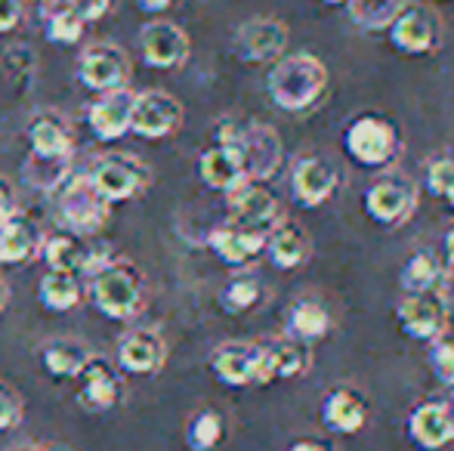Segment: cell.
Here are the masks:
<instances>
[{
  "mask_svg": "<svg viewBox=\"0 0 454 451\" xmlns=\"http://www.w3.org/2000/svg\"><path fill=\"white\" fill-rule=\"evenodd\" d=\"M287 451H328L322 446V442H316V439H300V442H294Z\"/></svg>",
  "mask_w": 454,
  "mask_h": 451,
  "instance_id": "obj_46",
  "label": "cell"
},
{
  "mask_svg": "<svg viewBox=\"0 0 454 451\" xmlns=\"http://www.w3.org/2000/svg\"><path fill=\"white\" fill-rule=\"evenodd\" d=\"M389 41L399 53L405 56H427L439 47V37H442V28H439V16L427 6L408 4L399 16L389 22Z\"/></svg>",
  "mask_w": 454,
  "mask_h": 451,
  "instance_id": "obj_14",
  "label": "cell"
},
{
  "mask_svg": "<svg viewBox=\"0 0 454 451\" xmlns=\"http://www.w3.org/2000/svg\"><path fill=\"white\" fill-rule=\"evenodd\" d=\"M322 4H347V0H322Z\"/></svg>",
  "mask_w": 454,
  "mask_h": 451,
  "instance_id": "obj_52",
  "label": "cell"
},
{
  "mask_svg": "<svg viewBox=\"0 0 454 451\" xmlns=\"http://www.w3.org/2000/svg\"><path fill=\"white\" fill-rule=\"evenodd\" d=\"M414 205H418L414 183H408L405 176H395V174L380 176L364 192V214L383 229H395L405 223L414 214Z\"/></svg>",
  "mask_w": 454,
  "mask_h": 451,
  "instance_id": "obj_8",
  "label": "cell"
},
{
  "mask_svg": "<svg viewBox=\"0 0 454 451\" xmlns=\"http://www.w3.org/2000/svg\"><path fill=\"white\" fill-rule=\"evenodd\" d=\"M210 371L226 386H263V346L226 340L210 353Z\"/></svg>",
  "mask_w": 454,
  "mask_h": 451,
  "instance_id": "obj_9",
  "label": "cell"
},
{
  "mask_svg": "<svg viewBox=\"0 0 454 451\" xmlns=\"http://www.w3.org/2000/svg\"><path fill=\"white\" fill-rule=\"evenodd\" d=\"M74 174L72 158H41V155H28L22 167V176L31 189L37 192H59L66 186V180Z\"/></svg>",
  "mask_w": 454,
  "mask_h": 451,
  "instance_id": "obj_33",
  "label": "cell"
},
{
  "mask_svg": "<svg viewBox=\"0 0 454 451\" xmlns=\"http://www.w3.org/2000/svg\"><path fill=\"white\" fill-rule=\"evenodd\" d=\"M6 300H10V284H6V278L0 276V313H4Z\"/></svg>",
  "mask_w": 454,
  "mask_h": 451,
  "instance_id": "obj_48",
  "label": "cell"
},
{
  "mask_svg": "<svg viewBox=\"0 0 454 451\" xmlns=\"http://www.w3.org/2000/svg\"><path fill=\"white\" fill-rule=\"evenodd\" d=\"M22 421V399L0 384V430H12Z\"/></svg>",
  "mask_w": 454,
  "mask_h": 451,
  "instance_id": "obj_41",
  "label": "cell"
},
{
  "mask_svg": "<svg viewBox=\"0 0 454 451\" xmlns=\"http://www.w3.org/2000/svg\"><path fill=\"white\" fill-rule=\"evenodd\" d=\"M235 56L245 62H272L287 50V25L281 19L260 16L235 31Z\"/></svg>",
  "mask_w": 454,
  "mask_h": 451,
  "instance_id": "obj_17",
  "label": "cell"
},
{
  "mask_svg": "<svg viewBox=\"0 0 454 451\" xmlns=\"http://www.w3.org/2000/svg\"><path fill=\"white\" fill-rule=\"evenodd\" d=\"M90 291L96 309L112 322H133L149 303L143 269L130 260H106L93 272Z\"/></svg>",
  "mask_w": 454,
  "mask_h": 451,
  "instance_id": "obj_1",
  "label": "cell"
},
{
  "mask_svg": "<svg viewBox=\"0 0 454 451\" xmlns=\"http://www.w3.org/2000/svg\"><path fill=\"white\" fill-rule=\"evenodd\" d=\"M168 362V343L155 328L127 331L118 340V365L127 374H158Z\"/></svg>",
  "mask_w": 454,
  "mask_h": 451,
  "instance_id": "obj_21",
  "label": "cell"
},
{
  "mask_svg": "<svg viewBox=\"0 0 454 451\" xmlns=\"http://www.w3.org/2000/svg\"><path fill=\"white\" fill-rule=\"evenodd\" d=\"M130 72L133 66L127 50L112 41H96L78 56V81L93 93L121 90L130 84Z\"/></svg>",
  "mask_w": 454,
  "mask_h": 451,
  "instance_id": "obj_5",
  "label": "cell"
},
{
  "mask_svg": "<svg viewBox=\"0 0 454 451\" xmlns=\"http://www.w3.org/2000/svg\"><path fill=\"white\" fill-rule=\"evenodd\" d=\"M454 186V158H436V161L427 167V189L439 198H449Z\"/></svg>",
  "mask_w": 454,
  "mask_h": 451,
  "instance_id": "obj_39",
  "label": "cell"
},
{
  "mask_svg": "<svg viewBox=\"0 0 454 451\" xmlns=\"http://www.w3.org/2000/svg\"><path fill=\"white\" fill-rule=\"evenodd\" d=\"M139 53L149 68L170 72V68H183L189 62L192 41L170 19H152L139 28Z\"/></svg>",
  "mask_w": 454,
  "mask_h": 451,
  "instance_id": "obj_11",
  "label": "cell"
},
{
  "mask_svg": "<svg viewBox=\"0 0 454 451\" xmlns=\"http://www.w3.org/2000/svg\"><path fill=\"white\" fill-rule=\"evenodd\" d=\"M12 211H16V189L0 176V220H6Z\"/></svg>",
  "mask_w": 454,
  "mask_h": 451,
  "instance_id": "obj_44",
  "label": "cell"
},
{
  "mask_svg": "<svg viewBox=\"0 0 454 451\" xmlns=\"http://www.w3.org/2000/svg\"><path fill=\"white\" fill-rule=\"evenodd\" d=\"M130 109H133V90H127V87L99 93L87 105V127L93 130L96 139L114 143L124 133H130Z\"/></svg>",
  "mask_w": 454,
  "mask_h": 451,
  "instance_id": "obj_20",
  "label": "cell"
},
{
  "mask_svg": "<svg viewBox=\"0 0 454 451\" xmlns=\"http://www.w3.org/2000/svg\"><path fill=\"white\" fill-rule=\"evenodd\" d=\"M408 436H411L414 446L436 451L445 448L449 442H454V427H451V415L445 408V402H424L411 411L408 417Z\"/></svg>",
  "mask_w": 454,
  "mask_h": 451,
  "instance_id": "obj_27",
  "label": "cell"
},
{
  "mask_svg": "<svg viewBox=\"0 0 454 451\" xmlns=\"http://www.w3.org/2000/svg\"><path fill=\"white\" fill-rule=\"evenodd\" d=\"M28 145L31 155L41 158H74V133L66 114L59 112H37L28 121Z\"/></svg>",
  "mask_w": 454,
  "mask_h": 451,
  "instance_id": "obj_23",
  "label": "cell"
},
{
  "mask_svg": "<svg viewBox=\"0 0 454 451\" xmlns=\"http://www.w3.org/2000/svg\"><path fill=\"white\" fill-rule=\"evenodd\" d=\"M442 253H445V260H449V266L454 269V229H449L445 232V241H442Z\"/></svg>",
  "mask_w": 454,
  "mask_h": 451,
  "instance_id": "obj_47",
  "label": "cell"
},
{
  "mask_svg": "<svg viewBox=\"0 0 454 451\" xmlns=\"http://www.w3.org/2000/svg\"><path fill=\"white\" fill-rule=\"evenodd\" d=\"M87 180L108 205L118 201H130L143 195L152 183V170L137 155H124V152H108V155L96 158L87 170Z\"/></svg>",
  "mask_w": 454,
  "mask_h": 451,
  "instance_id": "obj_4",
  "label": "cell"
},
{
  "mask_svg": "<svg viewBox=\"0 0 454 451\" xmlns=\"http://www.w3.org/2000/svg\"><path fill=\"white\" fill-rule=\"evenodd\" d=\"M183 124V103L168 90H143L133 93L130 133L143 139H164L176 133Z\"/></svg>",
  "mask_w": 454,
  "mask_h": 451,
  "instance_id": "obj_10",
  "label": "cell"
},
{
  "mask_svg": "<svg viewBox=\"0 0 454 451\" xmlns=\"http://www.w3.org/2000/svg\"><path fill=\"white\" fill-rule=\"evenodd\" d=\"M90 349L84 346V343L78 340H47L41 346V365L43 371L50 374V377L56 380H72L78 377V371L87 365V359H90Z\"/></svg>",
  "mask_w": 454,
  "mask_h": 451,
  "instance_id": "obj_30",
  "label": "cell"
},
{
  "mask_svg": "<svg viewBox=\"0 0 454 451\" xmlns=\"http://www.w3.org/2000/svg\"><path fill=\"white\" fill-rule=\"evenodd\" d=\"M220 300H223V309L232 315L251 313V309H257V303L263 300V284H260V278L251 276V272H239V276L229 278Z\"/></svg>",
  "mask_w": 454,
  "mask_h": 451,
  "instance_id": "obj_36",
  "label": "cell"
},
{
  "mask_svg": "<svg viewBox=\"0 0 454 451\" xmlns=\"http://www.w3.org/2000/svg\"><path fill=\"white\" fill-rule=\"evenodd\" d=\"M59 214L66 229L78 235H96L108 223L112 205L90 186L87 174H72L59 189Z\"/></svg>",
  "mask_w": 454,
  "mask_h": 451,
  "instance_id": "obj_6",
  "label": "cell"
},
{
  "mask_svg": "<svg viewBox=\"0 0 454 451\" xmlns=\"http://www.w3.org/2000/svg\"><path fill=\"white\" fill-rule=\"evenodd\" d=\"M328 87V68L312 53L281 56L266 78L270 99L285 112H306L322 99Z\"/></svg>",
  "mask_w": 454,
  "mask_h": 451,
  "instance_id": "obj_2",
  "label": "cell"
},
{
  "mask_svg": "<svg viewBox=\"0 0 454 451\" xmlns=\"http://www.w3.org/2000/svg\"><path fill=\"white\" fill-rule=\"evenodd\" d=\"M445 297L439 291L433 294H405L395 307V322H399L402 334H408L411 340H436L445 328Z\"/></svg>",
  "mask_w": 454,
  "mask_h": 451,
  "instance_id": "obj_16",
  "label": "cell"
},
{
  "mask_svg": "<svg viewBox=\"0 0 454 451\" xmlns=\"http://www.w3.org/2000/svg\"><path fill=\"white\" fill-rule=\"evenodd\" d=\"M207 245H210V251H214L226 266H232V269H241V266H247L254 257H260V253H263L266 232L235 226V223H223V226H216L214 232H210Z\"/></svg>",
  "mask_w": 454,
  "mask_h": 451,
  "instance_id": "obj_24",
  "label": "cell"
},
{
  "mask_svg": "<svg viewBox=\"0 0 454 451\" xmlns=\"http://www.w3.org/2000/svg\"><path fill=\"white\" fill-rule=\"evenodd\" d=\"M402 149L399 127L383 114H359L343 133V152L353 158L359 167L377 170L387 167Z\"/></svg>",
  "mask_w": 454,
  "mask_h": 451,
  "instance_id": "obj_3",
  "label": "cell"
},
{
  "mask_svg": "<svg viewBox=\"0 0 454 451\" xmlns=\"http://www.w3.org/2000/svg\"><path fill=\"white\" fill-rule=\"evenodd\" d=\"M43 245V229L37 220L25 217V214L12 211L6 220H0V263L19 266L28 263L41 253Z\"/></svg>",
  "mask_w": 454,
  "mask_h": 451,
  "instance_id": "obj_22",
  "label": "cell"
},
{
  "mask_svg": "<svg viewBox=\"0 0 454 451\" xmlns=\"http://www.w3.org/2000/svg\"><path fill=\"white\" fill-rule=\"evenodd\" d=\"M229 207V223L257 229V232H270V229L281 220V205L275 192L266 183H241L232 192H226Z\"/></svg>",
  "mask_w": 454,
  "mask_h": 451,
  "instance_id": "obj_13",
  "label": "cell"
},
{
  "mask_svg": "<svg viewBox=\"0 0 454 451\" xmlns=\"http://www.w3.org/2000/svg\"><path fill=\"white\" fill-rule=\"evenodd\" d=\"M37 300L50 313H68V309H74L81 303V276L47 269L41 284H37Z\"/></svg>",
  "mask_w": 454,
  "mask_h": 451,
  "instance_id": "obj_32",
  "label": "cell"
},
{
  "mask_svg": "<svg viewBox=\"0 0 454 451\" xmlns=\"http://www.w3.org/2000/svg\"><path fill=\"white\" fill-rule=\"evenodd\" d=\"M328 331H331V313L325 303L303 297V300L294 303L291 313H287V338L306 343V346L325 340Z\"/></svg>",
  "mask_w": 454,
  "mask_h": 451,
  "instance_id": "obj_29",
  "label": "cell"
},
{
  "mask_svg": "<svg viewBox=\"0 0 454 451\" xmlns=\"http://www.w3.org/2000/svg\"><path fill=\"white\" fill-rule=\"evenodd\" d=\"M266 257L275 269L287 272V269H297L309 260V251H312V241L306 235V229L294 220H278L270 232H266Z\"/></svg>",
  "mask_w": 454,
  "mask_h": 451,
  "instance_id": "obj_26",
  "label": "cell"
},
{
  "mask_svg": "<svg viewBox=\"0 0 454 451\" xmlns=\"http://www.w3.org/2000/svg\"><path fill=\"white\" fill-rule=\"evenodd\" d=\"M35 4H50V0H35ZM53 4H56V0H53Z\"/></svg>",
  "mask_w": 454,
  "mask_h": 451,
  "instance_id": "obj_53",
  "label": "cell"
},
{
  "mask_svg": "<svg viewBox=\"0 0 454 451\" xmlns=\"http://www.w3.org/2000/svg\"><path fill=\"white\" fill-rule=\"evenodd\" d=\"M137 4H139V10H143V12H149V16H158V12L168 10L174 0H137Z\"/></svg>",
  "mask_w": 454,
  "mask_h": 451,
  "instance_id": "obj_45",
  "label": "cell"
},
{
  "mask_svg": "<svg viewBox=\"0 0 454 451\" xmlns=\"http://www.w3.org/2000/svg\"><path fill=\"white\" fill-rule=\"evenodd\" d=\"M427 365L436 374L439 384L454 386V340H430V353H427Z\"/></svg>",
  "mask_w": 454,
  "mask_h": 451,
  "instance_id": "obj_38",
  "label": "cell"
},
{
  "mask_svg": "<svg viewBox=\"0 0 454 451\" xmlns=\"http://www.w3.org/2000/svg\"><path fill=\"white\" fill-rule=\"evenodd\" d=\"M235 130H239V124H232V121L220 124L216 143L210 149H204L201 158H198V174H201L204 186L223 195L232 192L241 183H247L245 161H241V152L235 145Z\"/></svg>",
  "mask_w": 454,
  "mask_h": 451,
  "instance_id": "obj_7",
  "label": "cell"
},
{
  "mask_svg": "<svg viewBox=\"0 0 454 451\" xmlns=\"http://www.w3.org/2000/svg\"><path fill=\"white\" fill-rule=\"evenodd\" d=\"M235 145L245 161V176L251 183H266L278 174L281 167V139L272 127L266 124H241L235 130Z\"/></svg>",
  "mask_w": 454,
  "mask_h": 451,
  "instance_id": "obj_12",
  "label": "cell"
},
{
  "mask_svg": "<svg viewBox=\"0 0 454 451\" xmlns=\"http://www.w3.org/2000/svg\"><path fill=\"white\" fill-rule=\"evenodd\" d=\"M309 371V349L306 343L285 338L263 346V386L275 380H297Z\"/></svg>",
  "mask_w": 454,
  "mask_h": 451,
  "instance_id": "obj_28",
  "label": "cell"
},
{
  "mask_svg": "<svg viewBox=\"0 0 454 451\" xmlns=\"http://www.w3.org/2000/svg\"><path fill=\"white\" fill-rule=\"evenodd\" d=\"M59 4H66L68 10L78 12V16L90 25V22H102V19L114 10V4H118V0H59Z\"/></svg>",
  "mask_w": 454,
  "mask_h": 451,
  "instance_id": "obj_40",
  "label": "cell"
},
{
  "mask_svg": "<svg viewBox=\"0 0 454 451\" xmlns=\"http://www.w3.org/2000/svg\"><path fill=\"white\" fill-rule=\"evenodd\" d=\"M12 451H47L43 446H19V448H12Z\"/></svg>",
  "mask_w": 454,
  "mask_h": 451,
  "instance_id": "obj_50",
  "label": "cell"
},
{
  "mask_svg": "<svg viewBox=\"0 0 454 451\" xmlns=\"http://www.w3.org/2000/svg\"><path fill=\"white\" fill-rule=\"evenodd\" d=\"M322 424L334 436H353L368 424V402L362 393L340 386L322 399Z\"/></svg>",
  "mask_w": 454,
  "mask_h": 451,
  "instance_id": "obj_25",
  "label": "cell"
},
{
  "mask_svg": "<svg viewBox=\"0 0 454 451\" xmlns=\"http://www.w3.org/2000/svg\"><path fill=\"white\" fill-rule=\"evenodd\" d=\"M84 31H87L84 19L56 0V10L47 12V41L59 43V47H74V43H81Z\"/></svg>",
  "mask_w": 454,
  "mask_h": 451,
  "instance_id": "obj_37",
  "label": "cell"
},
{
  "mask_svg": "<svg viewBox=\"0 0 454 451\" xmlns=\"http://www.w3.org/2000/svg\"><path fill=\"white\" fill-rule=\"evenodd\" d=\"M442 278H445L442 260L433 251H418L405 260L399 282L405 288V294H433V291L442 288Z\"/></svg>",
  "mask_w": 454,
  "mask_h": 451,
  "instance_id": "obj_31",
  "label": "cell"
},
{
  "mask_svg": "<svg viewBox=\"0 0 454 451\" xmlns=\"http://www.w3.org/2000/svg\"><path fill=\"white\" fill-rule=\"evenodd\" d=\"M6 66L19 74H31V68H35V53H31L25 43H16V47L6 50Z\"/></svg>",
  "mask_w": 454,
  "mask_h": 451,
  "instance_id": "obj_43",
  "label": "cell"
},
{
  "mask_svg": "<svg viewBox=\"0 0 454 451\" xmlns=\"http://www.w3.org/2000/svg\"><path fill=\"white\" fill-rule=\"evenodd\" d=\"M449 402H445V408H449V415H451V427H454V386H449Z\"/></svg>",
  "mask_w": 454,
  "mask_h": 451,
  "instance_id": "obj_49",
  "label": "cell"
},
{
  "mask_svg": "<svg viewBox=\"0 0 454 451\" xmlns=\"http://www.w3.org/2000/svg\"><path fill=\"white\" fill-rule=\"evenodd\" d=\"M226 436V417L216 408H201L192 415L189 427H185V442L192 451H214Z\"/></svg>",
  "mask_w": 454,
  "mask_h": 451,
  "instance_id": "obj_35",
  "label": "cell"
},
{
  "mask_svg": "<svg viewBox=\"0 0 454 451\" xmlns=\"http://www.w3.org/2000/svg\"><path fill=\"white\" fill-rule=\"evenodd\" d=\"M37 257L47 263V269H59V272H74V276H84V272H96L99 266V251L90 247L87 235H78L72 229L66 232H53L43 235V245Z\"/></svg>",
  "mask_w": 454,
  "mask_h": 451,
  "instance_id": "obj_19",
  "label": "cell"
},
{
  "mask_svg": "<svg viewBox=\"0 0 454 451\" xmlns=\"http://www.w3.org/2000/svg\"><path fill=\"white\" fill-rule=\"evenodd\" d=\"M74 380H78V402L87 411H112L124 402V380L118 368L102 355H90Z\"/></svg>",
  "mask_w": 454,
  "mask_h": 451,
  "instance_id": "obj_15",
  "label": "cell"
},
{
  "mask_svg": "<svg viewBox=\"0 0 454 451\" xmlns=\"http://www.w3.org/2000/svg\"><path fill=\"white\" fill-rule=\"evenodd\" d=\"M337 167L328 158L306 155L294 164L291 170V195L297 205L303 207H322L325 201H331V195L337 192Z\"/></svg>",
  "mask_w": 454,
  "mask_h": 451,
  "instance_id": "obj_18",
  "label": "cell"
},
{
  "mask_svg": "<svg viewBox=\"0 0 454 451\" xmlns=\"http://www.w3.org/2000/svg\"><path fill=\"white\" fill-rule=\"evenodd\" d=\"M405 6L408 0H347L349 19L364 31H387Z\"/></svg>",
  "mask_w": 454,
  "mask_h": 451,
  "instance_id": "obj_34",
  "label": "cell"
},
{
  "mask_svg": "<svg viewBox=\"0 0 454 451\" xmlns=\"http://www.w3.org/2000/svg\"><path fill=\"white\" fill-rule=\"evenodd\" d=\"M25 0H0V35H10L22 25Z\"/></svg>",
  "mask_w": 454,
  "mask_h": 451,
  "instance_id": "obj_42",
  "label": "cell"
},
{
  "mask_svg": "<svg viewBox=\"0 0 454 451\" xmlns=\"http://www.w3.org/2000/svg\"><path fill=\"white\" fill-rule=\"evenodd\" d=\"M445 201H449V205H451V211H454V186H451V192H449V198H445Z\"/></svg>",
  "mask_w": 454,
  "mask_h": 451,
  "instance_id": "obj_51",
  "label": "cell"
}]
</instances>
